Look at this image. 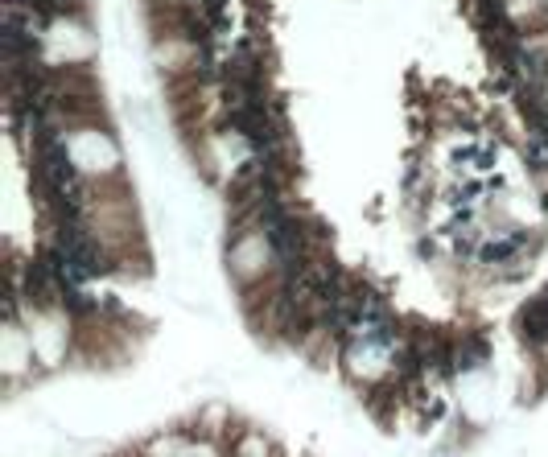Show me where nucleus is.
Segmentation results:
<instances>
[{"label": "nucleus", "mask_w": 548, "mask_h": 457, "mask_svg": "<svg viewBox=\"0 0 548 457\" xmlns=\"http://www.w3.org/2000/svg\"><path fill=\"white\" fill-rule=\"evenodd\" d=\"M231 268L243 280L247 276H260L268 268V243L260 235H239V243H235V251H231Z\"/></svg>", "instance_id": "obj_1"}]
</instances>
